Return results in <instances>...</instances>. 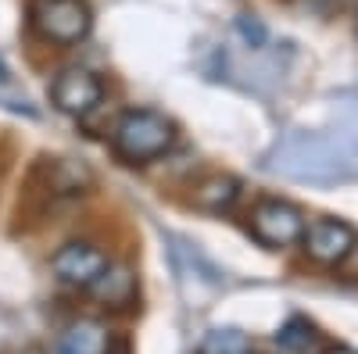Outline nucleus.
Wrapping results in <instances>:
<instances>
[{
  "instance_id": "nucleus-1",
  "label": "nucleus",
  "mask_w": 358,
  "mask_h": 354,
  "mask_svg": "<svg viewBox=\"0 0 358 354\" xmlns=\"http://www.w3.org/2000/svg\"><path fill=\"white\" fill-rule=\"evenodd\" d=\"M268 168L290 175V179H305V183L355 179V172H358V151H344L341 154V140L337 136L297 133V136H290L280 151L273 154Z\"/></svg>"
},
{
  "instance_id": "nucleus-2",
  "label": "nucleus",
  "mask_w": 358,
  "mask_h": 354,
  "mask_svg": "<svg viewBox=\"0 0 358 354\" xmlns=\"http://www.w3.org/2000/svg\"><path fill=\"white\" fill-rule=\"evenodd\" d=\"M176 147V122L155 108H129L111 129V151L126 165H147Z\"/></svg>"
},
{
  "instance_id": "nucleus-3",
  "label": "nucleus",
  "mask_w": 358,
  "mask_h": 354,
  "mask_svg": "<svg viewBox=\"0 0 358 354\" xmlns=\"http://www.w3.org/2000/svg\"><path fill=\"white\" fill-rule=\"evenodd\" d=\"M33 25L43 40H50L57 47H76L90 36L94 11H90L86 0H36Z\"/></svg>"
},
{
  "instance_id": "nucleus-4",
  "label": "nucleus",
  "mask_w": 358,
  "mask_h": 354,
  "mask_svg": "<svg viewBox=\"0 0 358 354\" xmlns=\"http://www.w3.org/2000/svg\"><path fill=\"white\" fill-rule=\"evenodd\" d=\"M305 212L297 204L283 200V197H262L251 215H248V226H251V236L258 244H265L268 251H280V247H290L301 240L305 233Z\"/></svg>"
},
{
  "instance_id": "nucleus-5",
  "label": "nucleus",
  "mask_w": 358,
  "mask_h": 354,
  "mask_svg": "<svg viewBox=\"0 0 358 354\" xmlns=\"http://www.w3.org/2000/svg\"><path fill=\"white\" fill-rule=\"evenodd\" d=\"M301 244H305V254L319 265H344L358 247V229L344 219L322 215V219L305 222Z\"/></svg>"
},
{
  "instance_id": "nucleus-6",
  "label": "nucleus",
  "mask_w": 358,
  "mask_h": 354,
  "mask_svg": "<svg viewBox=\"0 0 358 354\" xmlns=\"http://www.w3.org/2000/svg\"><path fill=\"white\" fill-rule=\"evenodd\" d=\"M108 254L94 244H65L62 251H57L50 258V272L57 276V283H65L72 290H90L108 269Z\"/></svg>"
},
{
  "instance_id": "nucleus-7",
  "label": "nucleus",
  "mask_w": 358,
  "mask_h": 354,
  "mask_svg": "<svg viewBox=\"0 0 358 354\" xmlns=\"http://www.w3.org/2000/svg\"><path fill=\"white\" fill-rule=\"evenodd\" d=\"M50 101L57 111H65L72 118H86L104 101V82L90 68H65L50 82Z\"/></svg>"
},
{
  "instance_id": "nucleus-8",
  "label": "nucleus",
  "mask_w": 358,
  "mask_h": 354,
  "mask_svg": "<svg viewBox=\"0 0 358 354\" xmlns=\"http://www.w3.org/2000/svg\"><path fill=\"white\" fill-rule=\"evenodd\" d=\"M57 354H111V333L97 318H76L57 337Z\"/></svg>"
},
{
  "instance_id": "nucleus-9",
  "label": "nucleus",
  "mask_w": 358,
  "mask_h": 354,
  "mask_svg": "<svg viewBox=\"0 0 358 354\" xmlns=\"http://www.w3.org/2000/svg\"><path fill=\"white\" fill-rule=\"evenodd\" d=\"M276 354H326V337L305 315L287 318L276 333Z\"/></svg>"
},
{
  "instance_id": "nucleus-10",
  "label": "nucleus",
  "mask_w": 358,
  "mask_h": 354,
  "mask_svg": "<svg viewBox=\"0 0 358 354\" xmlns=\"http://www.w3.org/2000/svg\"><path fill=\"white\" fill-rule=\"evenodd\" d=\"M236 197H241V183H236L233 175H222V172H215V175H208V179H201V183L194 186V193H190L194 208L212 212V215L229 212L233 204H236Z\"/></svg>"
},
{
  "instance_id": "nucleus-11",
  "label": "nucleus",
  "mask_w": 358,
  "mask_h": 354,
  "mask_svg": "<svg viewBox=\"0 0 358 354\" xmlns=\"http://www.w3.org/2000/svg\"><path fill=\"white\" fill-rule=\"evenodd\" d=\"M90 293L108 308H129L136 301V276L126 265H108L104 276L90 286Z\"/></svg>"
},
{
  "instance_id": "nucleus-12",
  "label": "nucleus",
  "mask_w": 358,
  "mask_h": 354,
  "mask_svg": "<svg viewBox=\"0 0 358 354\" xmlns=\"http://www.w3.org/2000/svg\"><path fill=\"white\" fill-rule=\"evenodd\" d=\"M201 354H255V347L241 330L222 326V330H212L201 340Z\"/></svg>"
},
{
  "instance_id": "nucleus-13",
  "label": "nucleus",
  "mask_w": 358,
  "mask_h": 354,
  "mask_svg": "<svg viewBox=\"0 0 358 354\" xmlns=\"http://www.w3.org/2000/svg\"><path fill=\"white\" fill-rule=\"evenodd\" d=\"M0 79H8V68L4 65H0Z\"/></svg>"
},
{
  "instance_id": "nucleus-14",
  "label": "nucleus",
  "mask_w": 358,
  "mask_h": 354,
  "mask_svg": "<svg viewBox=\"0 0 358 354\" xmlns=\"http://www.w3.org/2000/svg\"><path fill=\"white\" fill-rule=\"evenodd\" d=\"M337 4H351V0H337Z\"/></svg>"
}]
</instances>
